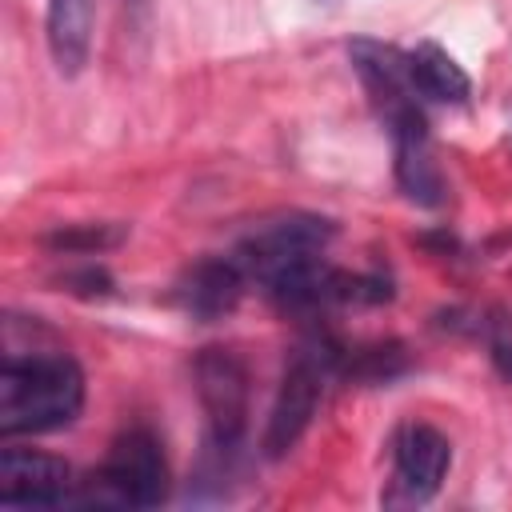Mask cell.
I'll return each instance as SVG.
<instances>
[{"label": "cell", "instance_id": "obj_1", "mask_svg": "<svg viewBox=\"0 0 512 512\" xmlns=\"http://www.w3.org/2000/svg\"><path fill=\"white\" fill-rule=\"evenodd\" d=\"M84 408V372L64 352H8L0 368V436L68 428Z\"/></svg>", "mask_w": 512, "mask_h": 512}, {"label": "cell", "instance_id": "obj_2", "mask_svg": "<svg viewBox=\"0 0 512 512\" xmlns=\"http://www.w3.org/2000/svg\"><path fill=\"white\" fill-rule=\"evenodd\" d=\"M196 396L204 408V472L228 476L248 432V372L236 352L228 348H204L192 364Z\"/></svg>", "mask_w": 512, "mask_h": 512}, {"label": "cell", "instance_id": "obj_3", "mask_svg": "<svg viewBox=\"0 0 512 512\" xmlns=\"http://www.w3.org/2000/svg\"><path fill=\"white\" fill-rule=\"evenodd\" d=\"M168 496V464L148 428H128L108 444L104 464L88 476L80 504L96 508H152Z\"/></svg>", "mask_w": 512, "mask_h": 512}, {"label": "cell", "instance_id": "obj_4", "mask_svg": "<svg viewBox=\"0 0 512 512\" xmlns=\"http://www.w3.org/2000/svg\"><path fill=\"white\" fill-rule=\"evenodd\" d=\"M340 368V352L332 344H308L292 356V364L284 368V380H280V392L272 400V412H268V424H264V456L268 460H280L288 456L300 436L308 432L316 408H320V396H324V384L328 376Z\"/></svg>", "mask_w": 512, "mask_h": 512}, {"label": "cell", "instance_id": "obj_5", "mask_svg": "<svg viewBox=\"0 0 512 512\" xmlns=\"http://www.w3.org/2000/svg\"><path fill=\"white\" fill-rule=\"evenodd\" d=\"M332 236H336L332 220L292 212V216L268 220L252 236H244L240 248H236V264L244 268V276H256L260 284H268L276 272H284V268H292L300 260L324 256Z\"/></svg>", "mask_w": 512, "mask_h": 512}, {"label": "cell", "instance_id": "obj_6", "mask_svg": "<svg viewBox=\"0 0 512 512\" xmlns=\"http://www.w3.org/2000/svg\"><path fill=\"white\" fill-rule=\"evenodd\" d=\"M72 488V468L36 448H4L0 452V504L32 508V504H64Z\"/></svg>", "mask_w": 512, "mask_h": 512}, {"label": "cell", "instance_id": "obj_7", "mask_svg": "<svg viewBox=\"0 0 512 512\" xmlns=\"http://www.w3.org/2000/svg\"><path fill=\"white\" fill-rule=\"evenodd\" d=\"M452 448L432 424H404L396 436V488L408 504H424L440 492Z\"/></svg>", "mask_w": 512, "mask_h": 512}, {"label": "cell", "instance_id": "obj_8", "mask_svg": "<svg viewBox=\"0 0 512 512\" xmlns=\"http://www.w3.org/2000/svg\"><path fill=\"white\" fill-rule=\"evenodd\" d=\"M244 280L248 276L236 256H212L184 272V280L176 284V300L192 320H220L240 304Z\"/></svg>", "mask_w": 512, "mask_h": 512}, {"label": "cell", "instance_id": "obj_9", "mask_svg": "<svg viewBox=\"0 0 512 512\" xmlns=\"http://www.w3.org/2000/svg\"><path fill=\"white\" fill-rule=\"evenodd\" d=\"M92 0H48V52L60 76H76L92 48Z\"/></svg>", "mask_w": 512, "mask_h": 512}, {"label": "cell", "instance_id": "obj_10", "mask_svg": "<svg viewBox=\"0 0 512 512\" xmlns=\"http://www.w3.org/2000/svg\"><path fill=\"white\" fill-rule=\"evenodd\" d=\"M408 76H412V88L436 104H464L472 92L468 72L432 40H424L408 52Z\"/></svg>", "mask_w": 512, "mask_h": 512}, {"label": "cell", "instance_id": "obj_11", "mask_svg": "<svg viewBox=\"0 0 512 512\" xmlns=\"http://www.w3.org/2000/svg\"><path fill=\"white\" fill-rule=\"evenodd\" d=\"M392 148H396V180H400L404 196L424 204V208H436L444 200V176L432 160L428 132L424 136H400V140H392Z\"/></svg>", "mask_w": 512, "mask_h": 512}, {"label": "cell", "instance_id": "obj_12", "mask_svg": "<svg viewBox=\"0 0 512 512\" xmlns=\"http://www.w3.org/2000/svg\"><path fill=\"white\" fill-rule=\"evenodd\" d=\"M124 236V228H104V224H88V228H64V232H52L48 244L52 248H64V252H96V248H108Z\"/></svg>", "mask_w": 512, "mask_h": 512}, {"label": "cell", "instance_id": "obj_13", "mask_svg": "<svg viewBox=\"0 0 512 512\" xmlns=\"http://www.w3.org/2000/svg\"><path fill=\"white\" fill-rule=\"evenodd\" d=\"M492 360H496V368L512 380V344L508 340H500V344H492Z\"/></svg>", "mask_w": 512, "mask_h": 512}, {"label": "cell", "instance_id": "obj_14", "mask_svg": "<svg viewBox=\"0 0 512 512\" xmlns=\"http://www.w3.org/2000/svg\"><path fill=\"white\" fill-rule=\"evenodd\" d=\"M124 4H128V8H144L148 0H124Z\"/></svg>", "mask_w": 512, "mask_h": 512}]
</instances>
